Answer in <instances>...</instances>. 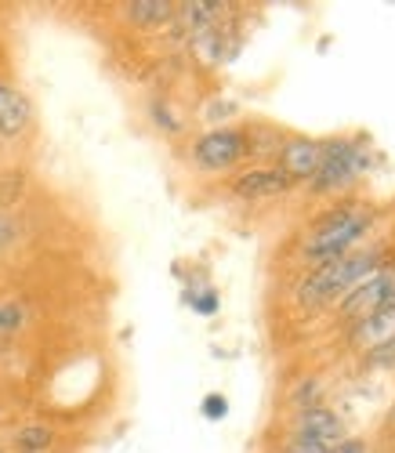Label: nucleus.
Returning a JSON list of instances; mask_svg holds the SVG:
<instances>
[{
  "instance_id": "f257e3e1",
  "label": "nucleus",
  "mask_w": 395,
  "mask_h": 453,
  "mask_svg": "<svg viewBox=\"0 0 395 453\" xmlns=\"http://www.w3.org/2000/svg\"><path fill=\"white\" fill-rule=\"evenodd\" d=\"M384 265V243H370L363 250H352L327 265H315L294 290V301L301 309H327L334 301H341L352 287H360Z\"/></svg>"
},
{
  "instance_id": "f03ea898",
  "label": "nucleus",
  "mask_w": 395,
  "mask_h": 453,
  "mask_svg": "<svg viewBox=\"0 0 395 453\" xmlns=\"http://www.w3.org/2000/svg\"><path fill=\"white\" fill-rule=\"evenodd\" d=\"M377 218H381L377 211L360 207V203L330 207L320 221L312 225V236L301 243V257L315 269V265H327V261H337L352 250H360V243L370 236Z\"/></svg>"
},
{
  "instance_id": "7ed1b4c3",
  "label": "nucleus",
  "mask_w": 395,
  "mask_h": 453,
  "mask_svg": "<svg viewBox=\"0 0 395 453\" xmlns=\"http://www.w3.org/2000/svg\"><path fill=\"white\" fill-rule=\"evenodd\" d=\"M374 164H377V157L360 138H334V142H323L320 171H315L305 185H308L312 196H334V193H345L348 185L360 181Z\"/></svg>"
},
{
  "instance_id": "20e7f679",
  "label": "nucleus",
  "mask_w": 395,
  "mask_h": 453,
  "mask_svg": "<svg viewBox=\"0 0 395 453\" xmlns=\"http://www.w3.org/2000/svg\"><path fill=\"white\" fill-rule=\"evenodd\" d=\"M247 157H251L247 131H236V127H214V131L200 134L192 145V164L200 171H211V174L244 164Z\"/></svg>"
},
{
  "instance_id": "39448f33",
  "label": "nucleus",
  "mask_w": 395,
  "mask_h": 453,
  "mask_svg": "<svg viewBox=\"0 0 395 453\" xmlns=\"http://www.w3.org/2000/svg\"><path fill=\"white\" fill-rule=\"evenodd\" d=\"M391 297H395V265H381L370 280H363L360 287H352V290L341 297L337 319H345V323L352 326L355 319H363V316H370L374 309L388 305Z\"/></svg>"
},
{
  "instance_id": "423d86ee",
  "label": "nucleus",
  "mask_w": 395,
  "mask_h": 453,
  "mask_svg": "<svg viewBox=\"0 0 395 453\" xmlns=\"http://www.w3.org/2000/svg\"><path fill=\"white\" fill-rule=\"evenodd\" d=\"M290 435H308V439H323V442H341L348 435V425L337 410L330 406H305V410H294L290 418Z\"/></svg>"
},
{
  "instance_id": "0eeeda50",
  "label": "nucleus",
  "mask_w": 395,
  "mask_h": 453,
  "mask_svg": "<svg viewBox=\"0 0 395 453\" xmlns=\"http://www.w3.org/2000/svg\"><path fill=\"white\" fill-rule=\"evenodd\" d=\"M323 160V142H312V138H287L283 149L275 153V167H280L294 185L308 181L315 171H320Z\"/></svg>"
},
{
  "instance_id": "6e6552de",
  "label": "nucleus",
  "mask_w": 395,
  "mask_h": 453,
  "mask_svg": "<svg viewBox=\"0 0 395 453\" xmlns=\"http://www.w3.org/2000/svg\"><path fill=\"white\" fill-rule=\"evenodd\" d=\"M290 188L294 181L280 167H251L232 178V193L240 200H272V196H287Z\"/></svg>"
},
{
  "instance_id": "1a4fd4ad",
  "label": "nucleus",
  "mask_w": 395,
  "mask_h": 453,
  "mask_svg": "<svg viewBox=\"0 0 395 453\" xmlns=\"http://www.w3.org/2000/svg\"><path fill=\"white\" fill-rule=\"evenodd\" d=\"M391 330H395V297L388 301V305L374 309L370 316L355 319V323L348 326V342H352V349H370V345L384 342Z\"/></svg>"
},
{
  "instance_id": "9d476101",
  "label": "nucleus",
  "mask_w": 395,
  "mask_h": 453,
  "mask_svg": "<svg viewBox=\"0 0 395 453\" xmlns=\"http://www.w3.org/2000/svg\"><path fill=\"white\" fill-rule=\"evenodd\" d=\"M29 120H33L29 98L19 88L0 81V138H19L29 127Z\"/></svg>"
},
{
  "instance_id": "9b49d317",
  "label": "nucleus",
  "mask_w": 395,
  "mask_h": 453,
  "mask_svg": "<svg viewBox=\"0 0 395 453\" xmlns=\"http://www.w3.org/2000/svg\"><path fill=\"white\" fill-rule=\"evenodd\" d=\"M174 12H178V4H171V0H131V4H124V19L138 29L167 26V22H174Z\"/></svg>"
},
{
  "instance_id": "f8f14e48",
  "label": "nucleus",
  "mask_w": 395,
  "mask_h": 453,
  "mask_svg": "<svg viewBox=\"0 0 395 453\" xmlns=\"http://www.w3.org/2000/svg\"><path fill=\"white\" fill-rule=\"evenodd\" d=\"M221 12H225V4H214V0H189V4H178L174 19H178L185 29L200 33V29H207V26H218Z\"/></svg>"
},
{
  "instance_id": "ddd939ff",
  "label": "nucleus",
  "mask_w": 395,
  "mask_h": 453,
  "mask_svg": "<svg viewBox=\"0 0 395 453\" xmlns=\"http://www.w3.org/2000/svg\"><path fill=\"white\" fill-rule=\"evenodd\" d=\"M225 29L221 26H207V29H200V33H192V48H196V55H200L207 65H218V62H225Z\"/></svg>"
},
{
  "instance_id": "4468645a",
  "label": "nucleus",
  "mask_w": 395,
  "mask_h": 453,
  "mask_svg": "<svg viewBox=\"0 0 395 453\" xmlns=\"http://www.w3.org/2000/svg\"><path fill=\"white\" fill-rule=\"evenodd\" d=\"M55 442V432L48 425H22L15 432V449L19 453H48Z\"/></svg>"
},
{
  "instance_id": "2eb2a0df",
  "label": "nucleus",
  "mask_w": 395,
  "mask_h": 453,
  "mask_svg": "<svg viewBox=\"0 0 395 453\" xmlns=\"http://www.w3.org/2000/svg\"><path fill=\"white\" fill-rule=\"evenodd\" d=\"M29 323V309L19 297H0V337L4 334H19Z\"/></svg>"
},
{
  "instance_id": "dca6fc26",
  "label": "nucleus",
  "mask_w": 395,
  "mask_h": 453,
  "mask_svg": "<svg viewBox=\"0 0 395 453\" xmlns=\"http://www.w3.org/2000/svg\"><path fill=\"white\" fill-rule=\"evenodd\" d=\"M363 366L367 370H395V330L384 337V342H377V345L367 349Z\"/></svg>"
},
{
  "instance_id": "f3484780",
  "label": "nucleus",
  "mask_w": 395,
  "mask_h": 453,
  "mask_svg": "<svg viewBox=\"0 0 395 453\" xmlns=\"http://www.w3.org/2000/svg\"><path fill=\"white\" fill-rule=\"evenodd\" d=\"M320 395H323V381H320V377H301V381L290 388V406L294 410L320 406Z\"/></svg>"
},
{
  "instance_id": "a211bd4d",
  "label": "nucleus",
  "mask_w": 395,
  "mask_h": 453,
  "mask_svg": "<svg viewBox=\"0 0 395 453\" xmlns=\"http://www.w3.org/2000/svg\"><path fill=\"white\" fill-rule=\"evenodd\" d=\"M149 117H152L156 127L167 131V134H178V131H182V117H174V112H171L167 98H152V102H149Z\"/></svg>"
},
{
  "instance_id": "6ab92c4d",
  "label": "nucleus",
  "mask_w": 395,
  "mask_h": 453,
  "mask_svg": "<svg viewBox=\"0 0 395 453\" xmlns=\"http://www.w3.org/2000/svg\"><path fill=\"white\" fill-rule=\"evenodd\" d=\"M280 453H334V442L323 439H308V435H287Z\"/></svg>"
},
{
  "instance_id": "aec40b11",
  "label": "nucleus",
  "mask_w": 395,
  "mask_h": 453,
  "mask_svg": "<svg viewBox=\"0 0 395 453\" xmlns=\"http://www.w3.org/2000/svg\"><path fill=\"white\" fill-rule=\"evenodd\" d=\"M236 112H240V105H236V102L214 98V102H207V109H204V117H207L211 124H221V120H228V117H236Z\"/></svg>"
},
{
  "instance_id": "412c9836",
  "label": "nucleus",
  "mask_w": 395,
  "mask_h": 453,
  "mask_svg": "<svg viewBox=\"0 0 395 453\" xmlns=\"http://www.w3.org/2000/svg\"><path fill=\"white\" fill-rule=\"evenodd\" d=\"M22 196V174H0V203H15Z\"/></svg>"
},
{
  "instance_id": "4be33fe9",
  "label": "nucleus",
  "mask_w": 395,
  "mask_h": 453,
  "mask_svg": "<svg viewBox=\"0 0 395 453\" xmlns=\"http://www.w3.org/2000/svg\"><path fill=\"white\" fill-rule=\"evenodd\" d=\"M189 301H192V309H196V312H204V316H214V312H218V294H214V290L189 294Z\"/></svg>"
},
{
  "instance_id": "5701e85b",
  "label": "nucleus",
  "mask_w": 395,
  "mask_h": 453,
  "mask_svg": "<svg viewBox=\"0 0 395 453\" xmlns=\"http://www.w3.org/2000/svg\"><path fill=\"white\" fill-rule=\"evenodd\" d=\"M225 413H228V399L225 395H207L204 399V418L207 421H221Z\"/></svg>"
},
{
  "instance_id": "b1692460",
  "label": "nucleus",
  "mask_w": 395,
  "mask_h": 453,
  "mask_svg": "<svg viewBox=\"0 0 395 453\" xmlns=\"http://www.w3.org/2000/svg\"><path fill=\"white\" fill-rule=\"evenodd\" d=\"M334 453H370V442L355 439V435H345L341 442H334Z\"/></svg>"
},
{
  "instance_id": "393cba45",
  "label": "nucleus",
  "mask_w": 395,
  "mask_h": 453,
  "mask_svg": "<svg viewBox=\"0 0 395 453\" xmlns=\"http://www.w3.org/2000/svg\"><path fill=\"white\" fill-rule=\"evenodd\" d=\"M15 240V221L12 214H4V207H0V247H8Z\"/></svg>"
},
{
  "instance_id": "a878e982",
  "label": "nucleus",
  "mask_w": 395,
  "mask_h": 453,
  "mask_svg": "<svg viewBox=\"0 0 395 453\" xmlns=\"http://www.w3.org/2000/svg\"><path fill=\"white\" fill-rule=\"evenodd\" d=\"M384 432H395V403H391V410H388V418H384Z\"/></svg>"
},
{
  "instance_id": "bb28decb",
  "label": "nucleus",
  "mask_w": 395,
  "mask_h": 453,
  "mask_svg": "<svg viewBox=\"0 0 395 453\" xmlns=\"http://www.w3.org/2000/svg\"><path fill=\"white\" fill-rule=\"evenodd\" d=\"M0 453H4V449H0Z\"/></svg>"
}]
</instances>
